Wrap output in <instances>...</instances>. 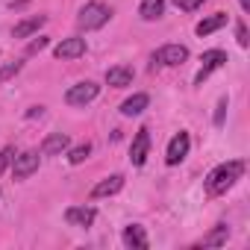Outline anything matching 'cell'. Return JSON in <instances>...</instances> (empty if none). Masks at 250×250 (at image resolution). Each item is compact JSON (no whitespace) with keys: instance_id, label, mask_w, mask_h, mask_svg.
<instances>
[{"instance_id":"cell-6","label":"cell","mask_w":250,"mask_h":250,"mask_svg":"<svg viewBox=\"0 0 250 250\" xmlns=\"http://www.w3.org/2000/svg\"><path fill=\"white\" fill-rule=\"evenodd\" d=\"M39 171V153L36 150H24L12 159V177L15 180H27Z\"/></svg>"},{"instance_id":"cell-15","label":"cell","mask_w":250,"mask_h":250,"mask_svg":"<svg viewBox=\"0 0 250 250\" xmlns=\"http://www.w3.org/2000/svg\"><path fill=\"white\" fill-rule=\"evenodd\" d=\"M44 21H47V15H30V18H24L21 24H15L12 36H15V39H27V36H33V33H39V30L44 27Z\"/></svg>"},{"instance_id":"cell-18","label":"cell","mask_w":250,"mask_h":250,"mask_svg":"<svg viewBox=\"0 0 250 250\" xmlns=\"http://www.w3.org/2000/svg\"><path fill=\"white\" fill-rule=\"evenodd\" d=\"M224 24H227V15H224V12H215V15H209V18H203V21H200V24L194 27V33H197V36L203 39V36H212L215 30H221Z\"/></svg>"},{"instance_id":"cell-27","label":"cell","mask_w":250,"mask_h":250,"mask_svg":"<svg viewBox=\"0 0 250 250\" xmlns=\"http://www.w3.org/2000/svg\"><path fill=\"white\" fill-rule=\"evenodd\" d=\"M44 112V106H30V112H27V118H36V115H42Z\"/></svg>"},{"instance_id":"cell-9","label":"cell","mask_w":250,"mask_h":250,"mask_svg":"<svg viewBox=\"0 0 250 250\" xmlns=\"http://www.w3.org/2000/svg\"><path fill=\"white\" fill-rule=\"evenodd\" d=\"M56 59H80L83 53H85V39H80V36H74V39H62L59 44H56Z\"/></svg>"},{"instance_id":"cell-23","label":"cell","mask_w":250,"mask_h":250,"mask_svg":"<svg viewBox=\"0 0 250 250\" xmlns=\"http://www.w3.org/2000/svg\"><path fill=\"white\" fill-rule=\"evenodd\" d=\"M171 3L177 6V9H183V12H194V9H200L206 0H171Z\"/></svg>"},{"instance_id":"cell-21","label":"cell","mask_w":250,"mask_h":250,"mask_svg":"<svg viewBox=\"0 0 250 250\" xmlns=\"http://www.w3.org/2000/svg\"><path fill=\"white\" fill-rule=\"evenodd\" d=\"M21 68H24V62H21V59H15V62H6L3 68H0V85H3V83H9V80H12V77L21 71Z\"/></svg>"},{"instance_id":"cell-22","label":"cell","mask_w":250,"mask_h":250,"mask_svg":"<svg viewBox=\"0 0 250 250\" xmlns=\"http://www.w3.org/2000/svg\"><path fill=\"white\" fill-rule=\"evenodd\" d=\"M227 109H229V97H221V100H218V109H215V127H224Z\"/></svg>"},{"instance_id":"cell-14","label":"cell","mask_w":250,"mask_h":250,"mask_svg":"<svg viewBox=\"0 0 250 250\" xmlns=\"http://www.w3.org/2000/svg\"><path fill=\"white\" fill-rule=\"evenodd\" d=\"M68 145H71V139H68L65 133H50V136L42 142V153H44V156H59V153L68 150Z\"/></svg>"},{"instance_id":"cell-10","label":"cell","mask_w":250,"mask_h":250,"mask_svg":"<svg viewBox=\"0 0 250 250\" xmlns=\"http://www.w3.org/2000/svg\"><path fill=\"white\" fill-rule=\"evenodd\" d=\"M121 188H124V177H121V174H112V177L100 180V183L91 188V200H100V197H112V194H118Z\"/></svg>"},{"instance_id":"cell-8","label":"cell","mask_w":250,"mask_h":250,"mask_svg":"<svg viewBox=\"0 0 250 250\" xmlns=\"http://www.w3.org/2000/svg\"><path fill=\"white\" fill-rule=\"evenodd\" d=\"M147 150H150V130H147V127H142V130L136 133V139H133V147H130V162H133V165H145Z\"/></svg>"},{"instance_id":"cell-24","label":"cell","mask_w":250,"mask_h":250,"mask_svg":"<svg viewBox=\"0 0 250 250\" xmlns=\"http://www.w3.org/2000/svg\"><path fill=\"white\" fill-rule=\"evenodd\" d=\"M12 159H15V147H3V150H0V174L12 165Z\"/></svg>"},{"instance_id":"cell-12","label":"cell","mask_w":250,"mask_h":250,"mask_svg":"<svg viewBox=\"0 0 250 250\" xmlns=\"http://www.w3.org/2000/svg\"><path fill=\"white\" fill-rule=\"evenodd\" d=\"M94 218H97V212H94L91 206H71V209L65 212V221H68L71 227H91Z\"/></svg>"},{"instance_id":"cell-13","label":"cell","mask_w":250,"mask_h":250,"mask_svg":"<svg viewBox=\"0 0 250 250\" xmlns=\"http://www.w3.org/2000/svg\"><path fill=\"white\" fill-rule=\"evenodd\" d=\"M106 83H109L112 88H127V85H133V68H127V65L109 68V71H106Z\"/></svg>"},{"instance_id":"cell-3","label":"cell","mask_w":250,"mask_h":250,"mask_svg":"<svg viewBox=\"0 0 250 250\" xmlns=\"http://www.w3.org/2000/svg\"><path fill=\"white\" fill-rule=\"evenodd\" d=\"M97 94H100V85L91 83V80H85V83H77V85H71V88L65 91V103H68V106H85V103H91Z\"/></svg>"},{"instance_id":"cell-11","label":"cell","mask_w":250,"mask_h":250,"mask_svg":"<svg viewBox=\"0 0 250 250\" xmlns=\"http://www.w3.org/2000/svg\"><path fill=\"white\" fill-rule=\"evenodd\" d=\"M121 238H124V244H127L130 250H147V244H150V241H147V232H145L142 224H130L127 229H124Z\"/></svg>"},{"instance_id":"cell-7","label":"cell","mask_w":250,"mask_h":250,"mask_svg":"<svg viewBox=\"0 0 250 250\" xmlns=\"http://www.w3.org/2000/svg\"><path fill=\"white\" fill-rule=\"evenodd\" d=\"M188 147H191V139H188V133H186V130H180V133L171 139V145H168L165 162H168V165H180V162L188 156Z\"/></svg>"},{"instance_id":"cell-28","label":"cell","mask_w":250,"mask_h":250,"mask_svg":"<svg viewBox=\"0 0 250 250\" xmlns=\"http://www.w3.org/2000/svg\"><path fill=\"white\" fill-rule=\"evenodd\" d=\"M238 6H241L244 12H250V0H238Z\"/></svg>"},{"instance_id":"cell-25","label":"cell","mask_w":250,"mask_h":250,"mask_svg":"<svg viewBox=\"0 0 250 250\" xmlns=\"http://www.w3.org/2000/svg\"><path fill=\"white\" fill-rule=\"evenodd\" d=\"M235 39H238V44H241V47H247V44H250V36H247L244 21H238V24H235Z\"/></svg>"},{"instance_id":"cell-2","label":"cell","mask_w":250,"mask_h":250,"mask_svg":"<svg viewBox=\"0 0 250 250\" xmlns=\"http://www.w3.org/2000/svg\"><path fill=\"white\" fill-rule=\"evenodd\" d=\"M112 18V9L106 6V3H100V0H91V3H85L83 9H80V15H77V27L80 30H100L106 21Z\"/></svg>"},{"instance_id":"cell-1","label":"cell","mask_w":250,"mask_h":250,"mask_svg":"<svg viewBox=\"0 0 250 250\" xmlns=\"http://www.w3.org/2000/svg\"><path fill=\"white\" fill-rule=\"evenodd\" d=\"M244 174V159H229L224 165H218L215 171H209L206 177V194L218 197V194H227Z\"/></svg>"},{"instance_id":"cell-5","label":"cell","mask_w":250,"mask_h":250,"mask_svg":"<svg viewBox=\"0 0 250 250\" xmlns=\"http://www.w3.org/2000/svg\"><path fill=\"white\" fill-rule=\"evenodd\" d=\"M200 71H197V77H194V85H203V80L212 74V71H218V68H224L229 59H227V53L224 50H206L203 56H200Z\"/></svg>"},{"instance_id":"cell-17","label":"cell","mask_w":250,"mask_h":250,"mask_svg":"<svg viewBox=\"0 0 250 250\" xmlns=\"http://www.w3.org/2000/svg\"><path fill=\"white\" fill-rule=\"evenodd\" d=\"M147 103H150V97H147V94H133V97H127V100L121 103V115H124V118L142 115V112L147 109Z\"/></svg>"},{"instance_id":"cell-16","label":"cell","mask_w":250,"mask_h":250,"mask_svg":"<svg viewBox=\"0 0 250 250\" xmlns=\"http://www.w3.org/2000/svg\"><path fill=\"white\" fill-rule=\"evenodd\" d=\"M227 238H229V227H227V224H218V227H212V232H206L194 247H221V244H227Z\"/></svg>"},{"instance_id":"cell-20","label":"cell","mask_w":250,"mask_h":250,"mask_svg":"<svg viewBox=\"0 0 250 250\" xmlns=\"http://www.w3.org/2000/svg\"><path fill=\"white\" fill-rule=\"evenodd\" d=\"M88 153H91V145L83 142V145H77V147L68 150V162H71V165H83V162L88 159Z\"/></svg>"},{"instance_id":"cell-26","label":"cell","mask_w":250,"mask_h":250,"mask_svg":"<svg viewBox=\"0 0 250 250\" xmlns=\"http://www.w3.org/2000/svg\"><path fill=\"white\" fill-rule=\"evenodd\" d=\"M44 47H47V39H44V36H39L36 42H30V47H27V53H42Z\"/></svg>"},{"instance_id":"cell-4","label":"cell","mask_w":250,"mask_h":250,"mask_svg":"<svg viewBox=\"0 0 250 250\" xmlns=\"http://www.w3.org/2000/svg\"><path fill=\"white\" fill-rule=\"evenodd\" d=\"M188 59V47L183 44H165L153 53V68L156 65H165V68H174V65H183Z\"/></svg>"},{"instance_id":"cell-19","label":"cell","mask_w":250,"mask_h":250,"mask_svg":"<svg viewBox=\"0 0 250 250\" xmlns=\"http://www.w3.org/2000/svg\"><path fill=\"white\" fill-rule=\"evenodd\" d=\"M162 12H165V0H142L139 15L145 21H156V18H162Z\"/></svg>"}]
</instances>
